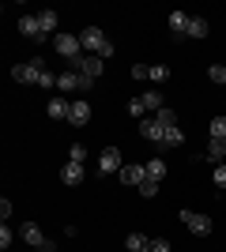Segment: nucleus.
I'll return each mask as SVG.
<instances>
[{
	"mask_svg": "<svg viewBox=\"0 0 226 252\" xmlns=\"http://www.w3.org/2000/svg\"><path fill=\"white\" fill-rule=\"evenodd\" d=\"M79 42H83V49L91 53V57H102V61H106V57H113V42H109L98 27H87V31L79 34Z\"/></svg>",
	"mask_w": 226,
	"mask_h": 252,
	"instance_id": "obj_1",
	"label": "nucleus"
},
{
	"mask_svg": "<svg viewBox=\"0 0 226 252\" xmlns=\"http://www.w3.org/2000/svg\"><path fill=\"white\" fill-rule=\"evenodd\" d=\"M53 49L61 53V57H68V61H79V57H83V42H79V34H57L53 38Z\"/></svg>",
	"mask_w": 226,
	"mask_h": 252,
	"instance_id": "obj_2",
	"label": "nucleus"
},
{
	"mask_svg": "<svg viewBox=\"0 0 226 252\" xmlns=\"http://www.w3.org/2000/svg\"><path fill=\"white\" fill-rule=\"evenodd\" d=\"M42 72H45L42 57H34V61H27V64H15V68H11V79H15V83H38Z\"/></svg>",
	"mask_w": 226,
	"mask_h": 252,
	"instance_id": "obj_3",
	"label": "nucleus"
},
{
	"mask_svg": "<svg viewBox=\"0 0 226 252\" xmlns=\"http://www.w3.org/2000/svg\"><path fill=\"white\" fill-rule=\"evenodd\" d=\"M181 222L189 226V233H196V237H207V233L215 230V222L207 219V215H200V211H181Z\"/></svg>",
	"mask_w": 226,
	"mask_h": 252,
	"instance_id": "obj_4",
	"label": "nucleus"
},
{
	"mask_svg": "<svg viewBox=\"0 0 226 252\" xmlns=\"http://www.w3.org/2000/svg\"><path fill=\"white\" fill-rule=\"evenodd\" d=\"M91 83H95V79H87V75H79V72H61L57 75V87H61L65 94H72V91H91Z\"/></svg>",
	"mask_w": 226,
	"mask_h": 252,
	"instance_id": "obj_5",
	"label": "nucleus"
},
{
	"mask_svg": "<svg viewBox=\"0 0 226 252\" xmlns=\"http://www.w3.org/2000/svg\"><path fill=\"white\" fill-rule=\"evenodd\" d=\"M72 68L79 75H87V79H98L102 75V57H91V53H83L79 61H72Z\"/></svg>",
	"mask_w": 226,
	"mask_h": 252,
	"instance_id": "obj_6",
	"label": "nucleus"
},
{
	"mask_svg": "<svg viewBox=\"0 0 226 252\" xmlns=\"http://www.w3.org/2000/svg\"><path fill=\"white\" fill-rule=\"evenodd\" d=\"M121 166H125V162H121L117 147H106L102 155H98V173H102V177H106V173H121Z\"/></svg>",
	"mask_w": 226,
	"mask_h": 252,
	"instance_id": "obj_7",
	"label": "nucleus"
},
{
	"mask_svg": "<svg viewBox=\"0 0 226 252\" xmlns=\"http://www.w3.org/2000/svg\"><path fill=\"white\" fill-rule=\"evenodd\" d=\"M121 185H132V189H140L143 181H147V166H136V162H129V166H121Z\"/></svg>",
	"mask_w": 226,
	"mask_h": 252,
	"instance_id": "obj_8",
	"label": "nucleus"
},
{
	"mask_svg": "<svg viewBox=\"0 0 226 252\" xmlns=\"http://www.w3.org/2000/svg\"><path fill=\"white\" fill-rule=\"evenodd\" d=\"M15 27H19V34H23V38H34V42H49V38L42 34V27H38V15H23V19L15 23Z\"/></svg>",
	"mask_w": 226,
	"mask_h": 252,
	"instance_id": "obj_9",
	"label": "nucleus"
},
{
	"mask_svg": "<svg viewBox=\"0 0 226 252\" xmlns=\"http://www.w3.org/2000/svg\"><path fill=\"white\" fill-rule=\"evenodd\" d=\"M68 125H75V128L91 125V102H72V109H68Z\"/></svg>",
	"mask_w": 226,
	"mask_h": 252,
	"instance_id": "obj_10",
	"label": "nucleus"
},
{
	"mask_svg": "<svg viewBox=\"0 0 226 252\" xmlns=\"http://www.w3.org/2000/svg\"><path fill=\"white\" fill-rule=\"evenodd\" d=\"M189 19H193V15H185V11H170L166 27H170L173 38H189Z\"/></svg>",
	"mask_w": 226,
	"mask_h": 252,
	"instance_id": "obj_11",
	"label": "nucleus"
},
{
	"mask_svg": "<svg viewBox=\"0 0 226 252\" xmlns=\"http://www.w3.org/2000/svg\"><path fill=\"white\" fill-rule=\"evenodd\" d=\"M61 181H65L68 189L83 185V162H65V169H61Z\"/></svg>",
	"mask_w": 226,
	"mask_h": 252,
	"instance_id": "obj_12",
	"label": "nucleus"
},
{
	"mask_svg": "<svg viewBox=\"0 0 226 252\" xmlns=\"http://www.w3.org/2000/svg\"><path fill=\"white\" fill-rule=\"evenodd\" d=\"M57 23H61V15H57V11H38V27H42V34L45 38H57Z\"/></svg>",
	"mask_w": 226,
	"mask_h": 252,
	"instance_id": "obj_13",
	"label": "nucleus"
},
{
	"mask_svg": "<svg viewBox=\"0 0 226 252\" xmlns=\"http://www.w3.org/2000/svg\"><path fill=\"white\" fill-rule=\"evenodd\" d=\"M68 109H72L68 98H49V102H45V113L53 117V121H68Z\"/></svg>",
	"mask_w": 226,
	"mask_h": 252,
	"instance_id": "obj_14",
	"label": "nucleus"
},
{
	"mask_svg": "<svg viewBox=\"0 0 226 252\" xmlns=\"http://www.w3.org/2000/svg\"><path fill=\"white\" fill-rule=\"evenodd\" d=\"M19 237H23L27 245H38V249H45V245H49V241H45V233L38 230L34 222H27V226H23V230H19Z\"/></svg>",
	"mask_w": 226,
	"mask_h": 252,
	"instance_id": "obj_15",
	"label": "nucleus"
},
{
	"mask_svg": "<svg viewBox=\"0 0 226 252\" xmlns=\"http://www.w3.org/2000/svg\"><path fill=\"white\" fill-rule=\"evenodd\" d=\"M207 31H211V23H207L204 15H193V19H189V38L200 42V38H207Z\"/></svg>",
	"mask_w": 226,
	"mask_h": 252,
	"instance_id": "obj_16",
	"label": "nucleus"
},
{
	"mask_svg": "<svg viewBox=\"0 0 226 252\" xmlns=\"http://www.w3.org/2000/svg\"><path fill=\"white\" fill-rule=\"evenodd\" d=\"M140 136L147 139V143H162V128L155 125V117H151V121H140Z\"/></svg>",
	"mask_w": 226,
	"mask_h": 252,
	"instance_id": "obj_17",
	"label": "nucleus"
},
{
	"mask_svg": "<svg viewBox=\"0 0 226 252\" xmlns=\"http://www.w3.org/2000/svg\"><path fill=\"white\" fill-rule=\"evenodd\" d=\"M181 143H185V132H181V128H166V132H162V143H159V147L173 151V147H181Z\"/></svg>",
	"mask_w": 226,
	"mask_h": 252,
	"instance_id": "obj_18",
	"label": "nucleus"
},
{
	"mask_svg": "<svg viewBox=\"0 0 226 252\" xmlns=\"http://www.w3.org/2000/svg\"><path fill=\"white\" fill-rule=\"evenodd\" d=\"M155 125H159L162 132H166V128H177V113L166 105V109H159V113H155Z\"/></svg>",
	"mask_w": 226,
	"mask_h": 252,
	"instance_id": "obj_19",
	"label": "nucleus"
},
{
	"mask_svg": "<svg viewBox=\"0 0 226 252\" xmlns=\"http://www.w3.org/2000/svg\"><path fill=\"white\" fill-rule=\"evenodd\" d=\"M207 158L211 162H226V139H211L207 143Z\"/></svg>",
	"mask_w": 226,
	"mask_h": 252,
	"instance_id": "obj_20",
	"label": "nucleus"
},
{
	"mask_svg": "<svg viewBox=\"0 0 226 252\" xmlns=\"http://www.w3.org/2000/svg\"><path fill=\"white\" fill-rule=\"evenodd\" d=\"M147 237H143V233H129V237H125V249L129 252H147Z\"/></svg>",
	"mask_w": 226,
	"mask_h": 252,
	"instance_id": "obj_21",
	"label": "nucleus"
},
{
	"mask_svg": "<svg viewBox=\"0 0 226 252\" xmlns=\"http://www.w3.org/2000/svg\"><path fill=\"white\" fill-rule=\"evenodd\" d=\"M166 177V162H162V158H151L147 162V181H162Z\"/></svg>",
	"mask_w": 226,
	"mask_h": 252,
	"instance_id": "obj_22",
	"label": "nucleus"
},
{
	"mask_svg": "<svg viewBox=\"0 0 226 252\" xmlns=\"http://www.w3.org/2000/svg\"><path fill=\"white\" fill-rule=\"evenodd\" d=\"M140 98H143V105H147V113H159V109H166L159 91H147V94H140Z\"/></svg>",
	"mask_w": 226,
	"mask_h": 252,
	"instance_id": "obj_23",
	"label": "nucleus"
},
{
	"mask_svg": "<svg viewBox=\"0 0 226 252\" xmlns=\"http://www.w3.org/2000/svg\"><path fill=\"white\" fill-rule=\"evenodd\" d=\"M207 132H211V139H226V117L219 113L215 121H211V128H207Z\"/></svg>",
	"mask_w": 226,
	"mask_h": 252,
	"instance_id": "obj_24",
	"label": "nucleus"
},
{
	"mask_svg": "<svg viewBox=\"0 0 226 252\" xmlns=\"http://www.w3.org/2000/svg\"><path fill=\"white\" fill-rule=\"evenodd\" d=\"M207 79L219 83V87H226V68H223V64H211V68H207Z\"/></svg>",
	"mask_w": 226,
	"mask_h": 252,
	"instance_id": "obj_25",
	"label": "nucleus"
},
{
	"mask_svg": "<svg viewBox=\"0 0 226 252\" xmlns=\"http://www.w3.org/2000/svg\"><path fill=\"white\" fill-rule=\"evenodd\" d=\"M151 79H155V83H166V79H170V68H166V64H151Z\"/></svg>",
	"mask_w": 226,
	"mask_h": 252,
	"instance_id": "obj_26",
	"label": "nucleus"
},
{
	"mask_svg": "<svg viewBox=\"0 0 226 252\" xmlns=\"http://www.w3.org/2000/svg\"><path fill=\"white\" fill-rule=\"evenodd\" d=\"M143 113H147L143 98H129V117H140V121H143Z\"/></svg>",
	"mask_w": 226,
	"mask_h": 252,
	"instance_id": "obj_27",
	"label": "nucleus"
},
{
	"mask_svg": "<svg viewBox=\"0 0 226 252\" xmlns=\"http://www.w3.org/2000/svg\"><path fill=\"white\" fill-rule=\"evenodd\" d=\"M140 196H143V200H155V196H159V181H143V185H140Z\"/></svg>",
	"mask_w": 226,
	"mask_h": 252,
	"instance_id": "obj_28",
	"label": "nucleus"
},
{
	"mask_svg": "<svg viewBox=\"0 0 226 252\" xmlns=\"http://www.w3.org/2000/svg\"><path fill=\"white\" fill-rule=\"evenodd\" d=\"M211 181H215V189H226V162H219V166H215Z\"/></svg>",
	"mask_w": 226,
	"mask_h": 252,
	"instance_id": "obj_29",
	"label": "nucleus"
},
{
	"mask_svg": "<svg viewBox=\"0 0 226 252\" xmlns=\"http://www.w3.org/2000/svg\"><path fill=\"white\" fill-rule=\"evenodd\" d=\"M147 252H170V241H166V237H151Z\"/></svg>",
	"mask_w": 226,
	"mask_h": 252,
	"instance_id": "obj_30",
	"label": "nucleus"
},
{
	"mask_svg": "<svg viewBox=\"0 0 226 252\" xmlns=\"http://www.w3.org/2000/svg\"><path fill=\"white\" fill-rule=\"evenodd\" d=\"M132 79H151V68L147 64H132Z\"/></svg>",
	"mask_w": 226,
	"mask_h": 252,
	"instance_id": "obj_31",
	"label": "nucleus"
},
{
	"mask_svg": "<svg viewBox=\"0 0 226 252\" xmlns=\"http://www.w3.org/2000/svg\"><path fill=\"white\" fill-rule=\"evenodd\" d=\"M0 249H4V252L11 249V230H8V222H4V226H0Z\"/></svg>",
	"mask_w": 226,
	"mask_h": 252,
	"instance_id": "obj_32",
	"label": "nucleus"
},
{
	"mask_svg": "<svg viewBox=\"0 0 226 252\" xmlns=\"http://www.w3.org/2000/svg\"><path fill=\"white\" fill-rule=\"evenodd\" d=\"M68 158H72V162H87V147H83V143H75V147H72V155H68Z\"/></svg>",
	"mask_w": 226,
	"mask_h": 252,
	"instance_id": "obj_33",
	"label": "nucleus"
},
{
	"mask_svg": "<svg viewBox=\"0 0 226 252\" xmlns=\"http://www.w3.org/2000/svg\"><path fill=\"white\" fill-rule=\"evenodd\" d=\"M38 87H57V75H53V72H42V79H38Z\"/></svg>",
	"mask_w": 226,
	"mask_h": 252,
	"instance_id": "obj_34",
	"label": "nucleus"
},
{
	"mask_svg": "<svg viewBox=\"0 0 226 252\" xmlns=\"http://www.w3.org/2000/svg\"><path fill=\"white\" fill-rule=\"evenodd\" d=\"M0 219H4V222L11 219V200H0Z\"/></svg>",
	"mask_w": 226,
	"mask_h": 252,
	"instance_id": "obj_35",
	"label": "nucleus"
},
{
	"mask_svg": "<svg viewBox=\"0 0 226 252\" xmlns=\"http://www.w3.org/2000/svg\"><path fill=\"white\" fill-rule=\"evenodd\" d=\"M42 252H57V249H53V245H45V249H42Z\"/></svg>",
	"mask_w": 226,
	"mask_h": 252,
	"instance_id": "obj_36",
	"label": "nucleus"
}]
</instances>
